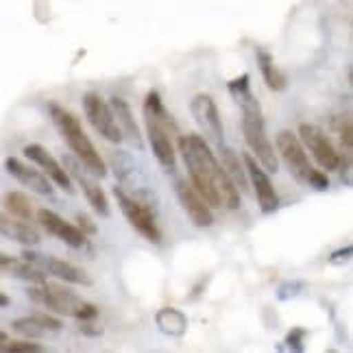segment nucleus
Segmentation results:
<instances>
[{
	"instance_id": "1",
	"label": "nucleus",
	"mask_w": 353,
	"mask_h": 353,
	"mask_svg": "<svg viewBox=\"0 0 353 353\" xmlns=\"http://www.w3.org/2000/svg\"><path fill=\"white\" fill-rule=\"evenodd\" d=\"M179 151L190 174V183L210 208L238 210L242 205L238 188L227 176L221 161L212 153L210 142L203 140V135L192 133L179 138Z\"/></svg>"
},
{
	"instance_id": "2",
	"label": "nucleus",
	"mask_w": 353,
	"mask_h": 353,
	"mask_svg": "<svg viewBox=\"0 0 353 353\" xmlns=\"http://www.w3.org/2000/svg\"><path fill=\"white\" fill-rule=\"evenodd\" d=\"M144 118H146V135L151 142L153 155L166 170H174L176 166V151L172 146V135L179 133L176 122L170 112L161 103L157 92H148L144 101Z\"/></svg>"
},
{
	"instance_id": "3",
	"label": "nucleus",
	"mask_w": 353,
	"mask_h": 353,
	"mask_svg": "<svg viewBox=\"0 0 353 353\" xmlns=\"http://www.w3.org/2000/svg\"><path fill=\"white\" fill-rule=\"evenodd\" d=\"M48 112H50L52 122H55V127L59 129L61 138L65 140V144L70 146V151L74 153L79 164L83 166L92 176H97V179L107 176L105 161L99 155L97 148H94L92 140L88 138V133L83 131V127H81V122L77 120V116H72L70 112L63 110V107L57 105V103H50Z\"/></svg>"
},
{
	"instance_id": "4",
	"label": "nucleus",
	"mask_w": 353,
	"mask_h": 353,
	"mask_svg": "<svg viewBox=\"0 0 353 353\" xmlns=\"http://www.w3.org/2000/svg\"><path fill=\"white\" fill-rule=\"evenodd\" d=\"M26 296H29L33 303L55 312V314L72 316L77 321H97L99 319L97 305L88 303L85 299H81L72 290L57 286V283H48V281L33 283V286L26 288Z\"/></svg>"
},
{
	"instance_id": "5",
	"label": "nucleus",
	"mask_w": 353,
	"mask_h": 353,
	"mask_svg": "<svg viewBox=\"0 0 353 353\" xmlns=\"http://www.w3.org/2000/svg\"><path fill=\"white\" fill-rule=\"evenodd\" d=\"M275 151L277 157L286 164L288 172L294 176L299 183L303 185H312L314 190H327L330 188V179L325 176V172L316 170L310 164L307 153L301 144V140L296 138L290 131H279L277 133V142H275Z\"/></svg>"
},
{
	"instance_id": "6",
	"label": "nucleus",
	"mask_w": 353,
	"mask_h": 353,
	"mask_svg": "<svg viewBox=\"0 0 353 353\" xmlns=\"http://www.w3.org/2000/svg\"><path fill=\"white\" fill-rule=\"evenodd\" d=\"M114 196L118 201L120 212L125 214V219L129 221V225L135 229V232H138L142 238H146L148 242H155V244L161 242V232L155 223V216L142 201H138L133 194H127L122 185L114 188Z\"/></svg>"
},
{
	"instance_id": "7",
	"label": "nucleus",
	"mask_w": 353,
	"mask_h": 353,
	"mask_svg": "<svg viewBox=\"0 0 353 353\" xmlns=\"http://www.w3.org/2000/svg\"><path fill=\"white\" fill-rule=\"evenodd\" d=\"M22 257L26 262H31L33 266H37L39 270H44L46 275L57 277L65 283H74V286H92V277L85 273L83 268H79L65 260H57L52 255H44V253H35V251H22Z\"/></svg>"
},
{
	"instance_id": "8",
	"label": "nucleus",
	"mask_w": 353,
	"mask_h": 353,
	"mask_svg": "<svg viewBox=\"0 0 353 353\" xmlns=\"http://www.w3.org/2000/svg\"><path fill=\"white\" fill-rule=\"evenodd\" d=\"M190 112L194 116V122L203 131V140L212 142L216 146L225 144V129H223V120L219 114V107H216L214 99L208 94H199L190 103Z\"/></svg>"
},
{
	"instance_id": "9",
	"label": "nucleus",
	"mask_w": 353,
	"mask_h": 353,
	"mask_svg": "<svg viewBox=\"0 0 353 353\" xmlns=\"http://www.w3.org/2000/svg\"><path fill=\"white\" fill-rule=\"evenodd\" d=\"M299 140H301L303 148L312 153V157L316 159V164L325 170H338L341 168V155L330 142V138L325 135L316 125H307L303 122L299 127Z\"/></svg>"
},
{
	"instance_id": "10",
	"label": "nucleus",
	"mask_w": 353,
	"mask_h": 353,
	"mask_svg": "<svg viewBox=\"0 0 353 353\" xmlns=\"http://www.w3.org/2000/svg\"><path fill=\"white\" fill-rule=\"evenodd\" d=\"M83 110L85 116L90 120V125L94 127V131H99L107 142L112 144H120L122 142V133L116 125V118L112 107L107 105L99 94H85L83 97Z\"/></svg>"
},
{
	"instance_id": "11",
	"label": "nucleus",
	"mask_w": 353,
	"mask_h": 353,
	"mask_svg": "<svg viewBox=\"0 0 353 353\" xmlns=\"http://www.w3.org/2000/svg\"><path fill=\"white\" fill-rule=\"evenodd\" d=\"M174 194L179 199L183 212L188 214L190 223L194 227H212L214 225V214H212V208L208 205L203 196L194 190L192 183H188L185 179H176L174 181Z\"/></svg>"
},
{
	"instance_id": "12",
	"label": "nucleus",
	"mask_w": 353,
	"mask_h": 353,
	"mask_svg": "<svg viewBox=\"0 0 353 353\" xmlns=\"http://www.w3.org/2000/svg\"><path fill=\"white\" fill-rule=\"evenodd\" d=\"M63 164H65L68 174H70L72 183L81 188V192H83L85 201L90 203V208L99 216H103V219H107V216L112 214V210H110V201H107V194L103 192V188L94 179H90V176L81 170L79 161H74L72 157H63Z\"/></svg>"
},
{
	"instance_id": "13",
	"label": "nucleus",
	"mask_w": 353,
	"mask_h": 353,
	"mask_svg": "<svg viewBox=\"0 0 353 353\" xmlns=\"http://www.w3.org/2000/svg\"><path fill=\"white\" fill-rule=\"evenodd\" d=\"M244 168H247L251 185L255 188V196H257V203H260L262 214H273L279 208V196L275 192L268 172L260 166V161H257L251 153L244 155Z\"/></svg>"
},
{
	"instance_id": "14",
	"label": "nucleus",
	"mask_w": 353,
	"mask_h": 353,
	"mask_svg": "<svg viewBox=\"0 0 353 353\" xmlns=\"http://www.w3.org/2000/svg\"><path fill=\"white\" fill-rule=\"evenodd\" d=\"M24 155L29 157L33 164L39 166V170H42L48 179L55 183L57 188H61L63 192L68 194H74V183L70 179V174H68V170L59 164V161L52 157L44 146H39V144H29L24 148Z\"/></svg>"
},
{
	"instance_id": "15",
	"label": "nucleus",
	"mask_w": 353,
	"mask_h": 353,
	"mask_svg": "<svg viewBox=\"0 0 353 353\" xmlns=\"http://www.w3.org/2000/svg\"><path fill=\"white\" fill-rule=\"evenodd\" d=\"M37 221L50 236H55L57 240L65 242L72 249H83L88 244V236L72 223L63 221L59 214L52 210H37Z\"/></svg>"
},
{
	"instance_id": "16",
	"label": "nucleus",
	"mask_w": 353,
	"mask_h": 353,
	"mask_svg": "<svg viewBox=\"0 0 353 353\" xmlns=\"http://www.w3.org/2000/svg\"><path fill=\"white\" fill-rule=\"evenodd\" d=\"M5 168L7 172L13 176V179H18L22 185H26L29 190H33V192L42 194V196H52V185H50V179L37 168H31L22 164L20 159L16 157H7L5 159Z\"/></svg>"
},
{
	"instance_id": "17",
	"label": "nucleus",
	"mask_w": 353,
	"mask_h": 353,
	"mask_svg": "<svg viewBox=\"0 0 353 353\" xmlns=\"http://www.w3.org/2000/svg\"><path fill=\"white\" fill-rule=\"evenodd\" d=\"M110 107H112V112H114L116 125H118V129L122 133V140H129V144L133 148L142 151V148H144V138H142L140 127H138V122H135L133 112H131V107L127 105V101H122L120 97H114Z\"/></svg>"
},
{
	"instance_id": "18",
	"label": "nucleus",
	"mask_w": 353,
	"mask_h": 353,
	"mask_svg": "<svg viewBox=\"0 0 353 353\" xmlns=\"http://www.w3.org/2000/svg\"><path fill=\"white\" fill-rule=\"evenodd\" d=\"M0 236L18 242L22 247H35V244H39V240H42L31 223L20 221L16 216L3 214V212H0Z\"/></svg>"
},
{
	"instance_id": "19",
	"label": "nucleus",
	"mask_w": 353,
	"mask_h": 353,
	"mask_svg": "<svg viewBox=\"0 0 353 353\" xmlns=\"http://www.w3.org/2000/svg\"><path fill=\"white\" fill-rule=\"evenodd\" d=\"M0 275L11 277V279H20V281H29V283L46 281L44 270H39L31 262H26L24 257H13L7 253H0Z\"/></svg>"
},
{
	"instance_id": "20",
	"label": "nucleus",
	"mask_w": 353,
	"mask_h": 353,
	"mask_svg": "<svg viewBox=\"0 0 353 353\" xmlns=\"http://www.w3.org/2000/svg\"><path fill=\"white\" fill-rule=\"evenodd\" d=\"M219 148H221V166H223V170L227 172L229 179H232V183L238 188V192L249 194V192H251V188H249L247 168H244V166L240 164L238 155H236L229 146L221 144Z\"/></svg>"
},
{
	"instance_id": "21",
	"label": "nucleus",
	"mask_w": 353,
	"mask_h": 353,
	"mask_svg": "<svg viewBox=\"0 0 353 353\" xmlns=\"http://www.w3.org/2000/svg\"><path fill=\"white\" fill-rule=\"evenodd\" d=\"M257 61H260V70H262V77L266 81V85L273 90V92H283L288 85V77L283 74L279 68L275 65L273 57L268 55L264 50H257Z\"/></svg>"
},
{
	"instance_id": "22",
	"label": "nucleus",
	"mask_w": 353,
	"mask_h": 353,
	"mask_svg": "<svg viewBox=\"0 0 353 353\" xmlns=\"http://www.w3.org/2000/svg\"><path fill=\"white\" fill-rule=\"evenodd\" d=\"M157 327L164 332L166 336H183L188 330V319L183 312L174 310V307H164L157 312Z\"/></svg>"
},
{
	"instance_id": "23",
	"label": "nucleus",
	"mask_w": 353,
	"mask_h": 353,
	"mask_svg": "<svg viewBox=\"0 0 353 353\" xmlns=\"http://www.w3.org/2000/svg\"><path fill=\"white\" fill-rule=\"evenodd\" d=\"M3 203H5V210H7L11 216H16V219L26 221V223L33 221L31 201H29V196H24L22 192H9V194H5Z\"/></svg>"
},
{
	"instance_id": "24",
	"label": "nucleus",
	"mask_w": 353,
	"mask_h": 353,
	"mask_svg": "<svg viewBox=\"0 0 353 353\" xmlns=\"http://www.w3.org/2000/svg\"><path fill=\"white\" fill-rule=\"evenodd\" d=\"M11 327H13V332H18L20 336H26V338H42V336L48 334V332L42 327V325H39V321L35 319V314L13 321Z\"/></svg>"
},
{
	"instance_id": "25",
	"label": "nucleus",
	"mask_w": 353,
	"mask_h": 353,
	"mask_svg": "<svg viewBox=\"0 0 353 353\" xmlns=\"http://www.w3.org/2000/svg\"><path fill=\"white\" fill-rule=\"evenodd\" d=\"M0 349L3 351H16V353H39V351H44L42 345H37V343H31V341H5V343H0Z\"/></svg>"
},
{
	"instance_id": "26",
	"label": "nucleus",
	"mask_w": 353,
	"mask_h": 353,
	"mask_svg": "<svg viewBox=\"0 0 353 353\" xmlns=\"http://www.w3.org/2000/svg\"><path fill=\"white\" fill-rule=\"evenodd\" d=\"M35 319L39 321V325L46 330V332H61L63 330V323L55 316H50V314H44V312H37Z\"/></svg>"
},
{
	"instance_id": "27",
	"label": "nucleus",
	"mask_w": 353,
	"mask_h": 353,
	"mask_svg": "<svg viewBox=\"0 0 353 353\" xmlns=\"http://www.w3.org/2000/svg\"><path fill=\"white\" fill-rule=\"evenodd\" d=\"M77 221H79V225H77V227H79L81 232H83L85 236H88V234H90V236H94V234L99 232L97 225L92 223V219H90L88 214H77Z\"/></svg>"
},
{
	"instance_id": "28",
	"label": "nucleus",
	"mask_w": 353,
	"mask_h": 353,
	"mask_svg": "<svg viewBox=\"0 0 353 353\" xmlns=\"http://www.w3.org/2000/svg\"><path fill=\"white\" fill-rule=\"evenodd\" d=\"M341 140L345 144L347 151H351V120L343 118V125H341Z\"/></svg>"
},
{
	"instance_id": "29",
	"label": "nucleus",
	"mask_w": 353,
	"mask_h": 353,
	"mask_svg": "<svg viewBox=\"0 0 353 353\" xmlns=\"http://www.w3.org/2000/svg\"><path fill=\"white\" fill-rule=\"evenodd\" d=\"M351 257V247H345L343 251H336L332 255V262H341V260H349Z\"/></svg>"
},
{
	"instance_id": "30",
	"label": "nucleus",
	"mask_w": 353,
	"mask_h": 353,
	"mask_svg": "<svg viewBox=\"0 0 353 353\" xmlns=\"http://www.w3.org/2000/svg\"><path fill=\"white\" fill-rule=\"evenodd\" d=\"M11 303V299L7 296V294H3V292H0V307H7Z\"/></svg>"
},
{
	"instance_id": "31",
	"label": "nucleus",
	"mask_w": 353,
	"mask_h": 353,
	"mask_svg": "<svg viewBox=\"0 0 353 353\" xmlns=\"http://www.w3.org/2000/svg\"><path fill=\"white\" fill-rule=\"evenodd\" d=\"M7 341V334L5 332H0V343H5Z\"/></svg>"
}]
</instances>
